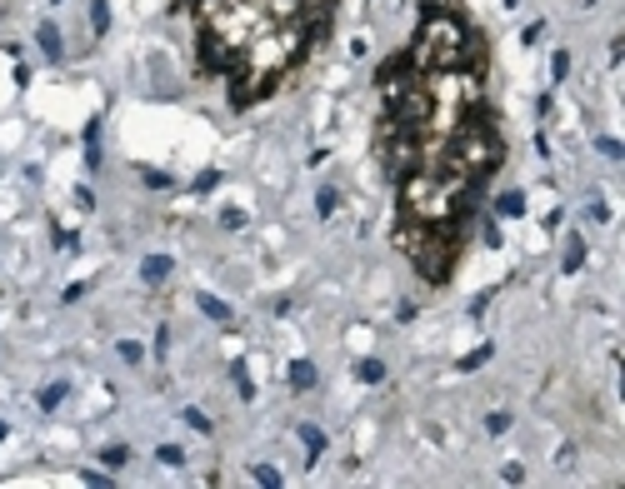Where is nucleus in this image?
<instances>
[{
    "mask_svg": "<svg viewBox=\"0 0 625 489\" xmlns=\"http://www.w3.org/2000/svg\"><path fill=\"white\" fill-rule=\"evenodd\" d=\"M300 439H305V459H320V450H325L320 424H300Z\"/></svg>",
    "mask_w": 625,
    "mask_h": 489,
    "instance_id": "6e6552de",
    "label": "nucleus"
},
{
    "mask_svg": "<svg viewBox=\"0 0 625 489\" xmlns=\"http://www.w3.org/2000/svg\"><path fill=\"white\" fill-rule=\"evenodd\" d=\"M485 430H490V435H506V430H510V415H506V410L485 415Z\"/></svg>",
    "mask_w": 625,
    "mask_h": 489,
    "instance_id": "5701e85b",
    "label": "nucleus"
},
{
    "mask_svg": "<svg viewBox=\"0 0 625 489\" xmlns=\"http://www.w3.org/2000/svg\"><path fill=\"white\" fill-rule=\"evenodd\" d=\"M155 455H160V464H180V459H185V450H180V444H160Z\"/></svg>",
    "mask_w": 625,
    "mask_h": 489,
    "instance_id": "b1692460",
    "label": "nucleus"
},
{
    "mask_svg": "<svg viewBox=\"0 0 625 489\" xmlns=\"http://www.w3.org/2000/svg\"><path fill=\"white\" fill-rule=\"evenodd\" d=\"M316 385V365L310 359H290V390H310Z\"/></svg>",
    "mask_w": 625,
    "mask_h": 489,
    "instance_id": "423d86ee",
    "label": "nucleus"
},
{
    "mask_svg": "<svg viewBox=\"0 0 625 489\" xmlns=\"http://www.w3.org/2000/svg\"><path fill=\"white\" fill-rule=\"evenodd\" d=\"M231 379H235L240 399H256V385H250V370H245V359H235V365H231Z\"/></svg>",
    "mask_w": 625,
    "mask_h": 489,
    "instance_id": "9b49d317",
    "label": "nucleus"
},
{
    "mask_svg": "<svg viewBox=\"0 0 625 489\" xmlns=\"http://www.w3.org/2000/svg\"><path fill=\"white\" fill-rule=\"evenodd\" d=\"M66 395H70V385H66V379L46 385V390H40V410H60V399H66Z\"/></svg>",
    "mask_w": 625,
    "mask_h": 489,
    "instance_id": "1a4fd4ad",
    "label": "nucleus"
},
{
    "mask_svg": "<svg viewBox=\"0 0 625 489\" xmlns=\"http://www.w3.org/2000/svg\"><path fill=\"white\" fill-rule=\"evenodd\" d=\"M595 150H600V155H610V160H625V145H620V140H610V135H600V140H595Z\"/></svg>",
    "mask_w": 625,
    "mask_h": 489,
    "instance_id": "6ab92c4d",
    "label": "nucleus"
},
{
    "mask_svg": "<svg viewBox=\"0 0 625 489\" xmlns=\"http://www.w3.org/2000/svg\"><path fill=\"white\" fill-rule=\"evenodd\" d=\"M195 305H200V315H211V320H220V325L235 320V310L225 305V300H215V295H195Z\"/></svg>",
    "mask_w": 625,
    "mask_h": 489,
    "instance_id": "20e7f679",
    "label": "nucleus"
},
{
    "mask_svg": "<svg viewBox=\"0 0 625 489\" xmlns=\"http://www.w3.org/2000/svg\"><path fill=\"white\" fill-rule=\"evenodd\" d=\"M490 355H495V345H475V350L465 355V359H455V365H461V370L470 375V370H481V365H485V359H490Z\"/></svg>",
    "mask_w": 625,
    "mask_h": 489,
    "instance_id": "f8f14e48",
    "label": "nucleus"
},
{
    "mask_svg": "<svg viewBox=\"0 0 625 489\" xmlns=\"http://www.w3.org/2000/svg\"><path fill=\"white\" fill-rule=\"evenodd\" d=\"M336 205H340L336 190H320V195H316V210H320V215H336Z\"/></svg>",
    "mask_w": 625,
    "mask_h": 489,
    "instance_id": "aec40b11",
    "label": "nucleus"
},
{
    "mask_svg": "<svg viewBox=\"0 0 625 489\" xmlns=\"http://www.w3.org/2000/svg\"><path fill=\"white\" fill-rule=\"evenodd\" d=\"M165 350H171V330H160V335H155V359H165Z\"/></svg>",
    "mask_w": 625,
    "mask_h": 489,
    "instance_id": "c756f323",
    "label": "nucleus"
},
{
    "mask_svg": "<svg viewBox=\"0 0 625 489\" xmlns=\"http://www.w3.org/2000/svg\"><path fill=\"white\" fill-rule=\"evenodd\" d=\"M550 75H555V80H566V75H570V55H566V50H555V55H550Z\"/></svg>",
    "mask_w": 625,
    "mask_h": 489,
    "instance_id": "4be33fe9",
    "label": "nucleus"
},
{
    "mask_svg": "<svg viewBox=\"0 0 625 489\" xmlns=\"http://www.w3.org/2000/svg\"><path fill=\"white\" fill-rule=\"evenodd\" d=\"M215 185H220V170H200V175H195V185H191V190H195V195H211V190H215Z\"/></svg>",
    "mask_w": 625,
    "mask_h": 489,
    "instance_id": "a211bd4d",
    "label": "nucleus"
},
{
    "mask_svg": "<svg viewBox=\"0 0 625 489\" xmlns=\"http://www.w3.org/2000/svg\"><path fill=\"white\" fill-rule=\"evenodd\" d=\"M90 30H95V35L110 30V6H106V0H95V6H90Z\"/></svg>",
    "mask_w": 625,
    "mask_h": 489,
    "instance_id": "4468645a",
    "label": "nucleus"
},
{
    "mask_svg": "<svg viewBox=\"0 0 625 489\" xmlns=\"http://www.w3.org/2000/svg\"><path fill=\"white\" fill-rule=\"evenodd\" d=\"M180 415H185V424H191V430H200V435H211V419H205L200 410H191V405H185Z\"/></svg>",
    "mask_w": 625,
    "mask_h": 489,
    "instance_id": "412c9836",
    "label": "nucleus"
},
{
    "mask_svg": "<svg viewBox=\"0 0 625 489\" xmlns=\"http://www.w3.org/2000/svg\"><path fill=\"white\" fill-rule=\"evenodd\" d=\"M35 40H40V50H46V60H60V55H66V46H60V30L50 26V20L35 30Z\"/></svg>",
    "mask_w": 625,
    "mask_h": 489,
    "instance_id": "39448f33",
    "label": "nucleus"
},
{
    "mask_svg": "<svg viewBox=\"0 0 625 489\" xmlns=\"http://www.w3.org/2000/svg\"><path fill=\"white\" fill-rule=\"evenodd\" d=\"M100 459H106V464H110V470H115V464H125V459H131V450H125V444H110V450H106V455H100Z\"/></svg>",
    "mask_w": 625,
    "mask_h": 489,
    "instance_id": "393cba45",
    "label": "nucleus"
},
{
    "mask_svg": "<svg viewBox=\"0 0 625 489\" xmlns=\"http://www.w3.org/2000/svg\"><path fill=\"white\" fill-rule=\"evenodd\" d=\"M495 215H506V220H515V215H526V195L520 190H506V195L495 200Z\"/></svg>",
    "mask_w": 625,
    "mask_h": 489,
    "instance_id": "0eeeda50",
    "label": "nucleus"
},
{
    "mask_svg": "<svg viewBox=\"0 0 625 489\" xmlns=\"http://www.w3.org/2000/svg\"><path fill=\"white\" fill-rule=\"evenodd\" d=\"M86 165H90V170L100 165V120L86 125Z\"/></svg>",
    "mask_w": 625,
    "mask_h": 489,
    "instance_id": "9d476101",
    "label": "nucleus"
},
{
    "mask_svg": "<svg viewBox=\"0 0 625 489\" xmlns=\"http://www.w3.org/2000/svg\"><path fill=\"white\" fill-rule=\"evenodd\" d=\"M580 265H586V240H570V250H566V260H560V270L575 275Z\"/></svg>",
    "mask_w": 625,
    "mask_h": 489,
    "instance_id": "ddd939ff",
    "label": "nucleus"
},
{
    "mask_svg": "<svg viewBox=\"0 0 625 489\" xmlns=\"http://www.w3.org/2000/svg\"><path fill=\"white\" fill-rule=\"evenodd\" d=\"M171 270H175L171 255H145V260H140V280H145V285H160Z\"/></svg>",
    "mask_w": 625,
    "mask_h": 489,
    "instance_id": "7ed1b4c3",
    "label": "nucleus"
},
{
    "mask_svg": "<svg viewBox=\"0 0 625 489\" xmlns=\"http://www.w3.org/2000/svg\"><path fill=\"white\" fill-rule=\"evenodd\" d=\"M500 479H506V484H520V479H526V470H520V464H506V470H500Z\"/></svg>",
    "mask_w": 625,
    "mask_h": 489,
    "instance_id": "cd10ccee",
    "label": "nucleus"
},
{
    "mask_svg": "<svg viewBox=\"0 0 625 489\" xmlns=\"http://www.w3.org/2000/svg\"><path fill=\"white\" fill-rule=\"evenodd\" d=\"M256 484H260V489H280L285 479H280L276 464H256Z\"/></svg>",
    "mask_w": 625,
    "mask_h": 489,
    "instance_id": "dca6fc26",
    "label": "nucleus"
},
{
    "mask_svg": "<svg viewBox=\"0 0 625 489\" xmlns=\"http://www.w3.org/2000/svg\"><path fill=\"white\" fill-rule=\"evenodd\" d=\"M381 165L390 180H405L425 165V140L410 135V130H385L381 125Z\"/></svg>",
    "mask_w": 625,
    "mask_h": 489,
    "instance_id": "f257e3e1",
    "label": "nucleus"
},
{
    "mask_svg": "<svg viewBox=\"0 0 625 489\" xmlns=\"http://www.w3.org/2000/svg\"><path fill=\"white\" fill-rule=\"evenodd\" d=\"M220 220H225V230H240V225H245V210H235V205H231Z\"/></svg>",
    "mask_w": 625,
    "mask_h": 489,
    "instance_id": "a878e982",
    "label": "nucleus"
},
{
    "mask_svg": "<svg viewBox=\"0 0 625 489\" xmlns=\"http://www.w3.org/2000/svg\"><path fill=\"white\" fill-rule=\"evenodd\" d=\"M240 66H245V50L240 46H231V40H220L211 30H200V70L205 75H225V80H231Z\"/></svg>",
    "mask_w": 625,
    "mask_h": 489,
    "instance_id": "f03ea898",
    "label": "nucleus"
},
{
    "mask_svg": "<svg viewBox=\"0 0 625 489\" xmlns=\"http://www.w3.org/2000/svg\"><path fill=\"white\" fill-rule=\"evenodd\" d=\"M360 379H365V385H381V379H385V365H381V359H360V370H356Z\"/></svg>",
    "mask_w": 625,
    "mask_h": 489,
    "instance_id": "f3484780",
    "label": "nucleus"
},
{
    "mask_svg": "<svg viewBox=\"0 0 625 489\" xmlns=\"http://www.w3.org/2000/svg\"><path fill=\"white\" fill-rule=\"evenodd\" d=\"M80 479H86L90 489H110V484H115V479H106V475H95V470H90V475H80Z\"/></svg>",
    "mask_w": 625,
    "mask_h": 489,
    "instance_id": "c85d7f7f",
    "label": "nucleus"
},
{
    "mask_svg": "<svg viewBox=\"0 0 625 489\" xmlns=\"http://www.w3.org/2000/svg\"><path fill=\"white\" fill-rule=\"evenodd\" d=\"M145 185H155V190H165V185H171V175H165V170H145Z\"/></svg>",
    "mask_w": 625,
    "mask_h": 489,
    "instance_id": "bb28decb",
    "label": "nucleus"
},
{
    "mask_svg": "<svg viewBox=\"0 0 625 489\" xmlns=\"http://www.w3.org/2000/svg\"><path fill=\"white\" fill-rule=\"evenodd\" d=\"M115 355L125 359V365H140V359H145V345H140V339H120Z\"/></svg>",
    "mask_w": 625,
    "mask_h": 489,
    "instance_id": "2eb2a0df",
    "label": "nucleus"
}]
</instances>
